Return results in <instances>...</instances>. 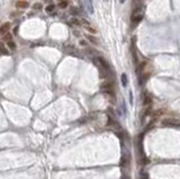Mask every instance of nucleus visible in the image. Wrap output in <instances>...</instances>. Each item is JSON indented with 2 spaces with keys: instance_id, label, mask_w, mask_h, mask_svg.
Returning a JSON list of instances; mask_svg holds the SVG:
<instances>
[{
  "instance_id": "nucleus-1",
  "label": "nucleus",
  "mask_w": 180,
  "mask_h": 179,
  "mask_svg": "<svg viewBox=\"0 0 180 179\" xmlns=\"http://www.w3.org/2000/svg\"><path fill=\"white\" fill-rule=\"evenodd\" d=\"M143 16H144V7H139V8H136V9L133 11L131 19H132L133 23L137 24L142 20Z\"/></svg>"
},
{
  "instance_id": "nucleus-2",
  "label": "nucleus",
  "mask_w": 180,
  "mask_h": 179,
  "mask_svg": "<svg viewBox=\"0 0 180 179\" xmlns=\"http://www.w3.org/2000/svg\"><path fill=\"white\" fill-rule=\"evenodd\" d=\"M163 126H170V127H179L180 126V119L179 118H166L162 121Z\"/></svg>"
},
{
  "instance_id": "nucleus-3",
  "label": "nucleus",
  "mask_w": 180,
  "mask_h": 179,
  "mask_svg": "<svg viewBox=\"0 0 180 179\" xmlns=\"http://www.w3.org/2000/svg\"><path fill=\"white\" fill-rule=\"evenodd\" d=\"M84 7L89 14H93V0H83Z\"/></svg>"
},
{
  "instance_id": "nucleus-4",
  "label": "nucleus",
  "mask_w": 180,
  "mask_h": 179,
  "mask_svg": "<svg viewBox=\"0 0 180 179\" xmlns=\"http://www.w3.org/2000/svg\"><path fill=\"white\" fill-rule=\"evenodd\" d=\"M9 28H10V23H9V22L2 24V25L0 26V36H2V35H5L6 33H8Z\"/></svg>"
},
{
  "instance_id": "nucleus-5",
  "label": "nucleus",
  "mask_w": 180,
  "mask_h": 179,
  "mask_svg": "<svg viewBox=\"0 0 180 179\" xmlns=\"http://www.w3.org/2000/svg\"><path fill=\"white\" fill-rule=\"evenodd\" d=\"M16 7L19 8V9H25V8H28L29 7V4L26 0H19L16 2Z\"/></svg>"
},
{
  "instance_id": "nucleus-6",
  "label": "nucleus",
  "mask_w": 180,
  "mask_h": 179,
  "mask_svg": "<svg viewBox=\"0 0 180 179\" xmlns=\"http://www.w3.org/2000/svg\"><path fill=\"white\" fill-rule=\"evenodd\" d=\"M0 55H8V50L2 42H0Z\"/></svg>"
},
{
  "instance_id": "nucleus-7",
  "label": "nucleus",
  "mask_w": 180,
  "mask_h": 179,
  "mask_svg": "<svg viewBox=\"0 0 180 179\" xmlns=\"http://www.w3.org/2000/svg\"><path fill=\"white\" fill-rule=\"evenodd\" d=\"M7 46H8V47H9V50H11V51L16 50V43H15L13 40H11V41L7 42Z\"/></svg>"
},
{
  "instance_id": "nucleus-8",
  "label": "nucleus",
  "mask_w": 180,
  "mask_h": 179,
  "mask_svg": "<svg viewBox=\"0 0 180 179\" xmlns=\"http://www.w3.org/2000/svg\"><path fill=\"white\" fill-rule=\"evenodd\" d=\"M120 79H122V85L124 86V87H126L127 86V82H128V80H127V76L125 73L122 74V77H120Z\"/></svg>"
},
{
  "instance_id": "nucleus-9",
  "label": "nucleus",
  "mask_w": 180,
  "mask_h": 179,
  "mask_svg": "<svg viewBox=\"0 0 180 179\" xmlns=\"http://www.w3.org/2000/svg\"><path fill=\"white\" fill-rule=\"evenodd\" d=\"M54 10H55V6L54 5H49L46 8H45V11H46L47 14H52Z\"/></svg>"
},
{
  "instance_id": "nucleus-10",
  "label": "nucleus",
  "mask_w": 180,
  "mask_h": 179,
  "mask_svg": "<svg viewBox=\"0 0 180 179\" xmlns=\"http://www.w3.org/2000/svg\"><path fill=\"white\" fill-rule=\"evenodd\" d=\"M87 38H88V40H89L90 42H91V43H93V44H98V41H97V40H96V38H95L93 36H91V35H88Z\"/></svg>"
},
{
  "instance_id": "nucleus-11",
  "label": "nucleus",
  "mask_w": 180,
  "mask_h": 179,
  "mask_svg": "<svg viewBox=\"0 0 180 179\" xmlns=\"http://www.w3.org/2000/svg\"><path fill=\"white\" fill-rule=\"evenodd\" d=\"M33 9L34 10H41L42 9V4H40V2L34 4V5H33Z\"/></svg>"
},
{
  "instance_id": "nucleus-12",
  "label": "nucleus",
  "mask_w": 180,
  "mask_h": 179,
  "mask_svg": "<svg viewBox=\"0 0 180 179\" xmlns=\"http://www.w3.org/2000/svg\"><path fill=\"white\" fill-rule=\"evenodd\" d=\"M71 23L73 25H81V20H79L77 18H71Z\"/></svg>"
},
{
  "instance_id": "nucleus-13",
  "label": "nucleus",
  "mask_w": 180,
  "mask_h": 179,
  "mask_svg": "<svg viewBox=\"0 0 180 179\" xmlns=\"http://www.w3.org/2000/svg\"><path fill=\"white\" fill-rule=\"evenodd\" d=\"M66 6H68V2H66L65 0H62L60 4H59V7H60V8H65Z\"/></svg>"
},
{
  "instance_id": "nucleus-14",
  "label": "nucleus",
  "mask_w": 180,
  "mask_h": 179,
  "mask_svg": "<svg viewBox=\"0 0 180 179\" xmlns=\"http://www.w3.org/2000/svg\"><path fill=\"white\" fill-rule=\"evenodd\" d=\"M4 40L8 42V41H11V40H13V37H11V35H10V34H7V33H6L5 37H4Z\"/></svg>"
},
{
  "instance_id": "nucleus-15",
  "label": "nucleus",
  "mask_w": 180,
  "mask_h": 179,
  "mask_svg": "<svg viewBox=\"0 0 180 179\" xmlns=\"http://www.w3.org/2000/svg\"><path fill=\"white\" fill-rule=\"evenodd\" d=\"M150 103H151V99H150V98H145V99H144V105H149V104H150Z\"/></svg>"
},
{
  "instance_id": "nucleus-16",
  "label": "nucleus",
  "mask_w": 180,
  "mask_h": 179,
  "mask_svg": "<svg viewBox=\"0 0 180 179\" xmlns=\"http://www.w3.org/2000/svg\"><path fill=\"white\" fill-rule=\"evenodd\" d=\"M20 14H22L20 11H19V13H18V11H17V13H13V14L10 15V17H11V18H14L15 16H19V15H20Z\"/></svg>"
},
{
  "instance_id": "nucleus-17",
  "label": "nucleus",
  "mask_w": 180,
  "mask_h": 179,
  "mask_svg": "<svg viewBox=\"0 0 180 179\" xmlns=\"http://www.w3.org/2000/svg\"><path fill=\"white\" fill-rule=\"evenodd\" d=\"M71 14H74V15L78 14V9H77V8H74V7L73 8H71Z\"/></svg>"
},
{
  "instance_id": "nucleus-18",
  "label": "nucleus",
  "mask_w": 180,
  "mask_h": 179,
  "mask_svg": "<svg viewBox=\"0 0 180 179\" xmlns=\"http://www.w3.org/2000/svg\"><path fill=\"white\" fill-rule=\"evenodd\" d=\"M87 28H88V31H89V32H93V33H96V29H95V28H93V27H90V26H87Z\"/></svg>"
},
{
  "instance_id": "nucleus-19",
  "label": "nucleus",
  "mask_w": 180,
  "mask_h": 179,
  "mask_svg": "<svg viewBox=\"0 0 180 179\" xmlns=\"http://www.w3.org/2000/svg\"><path fill=\"white\" fill-rule=\"evenodd\" d=\"M80 44H81V45H86V42H83V41H80Z\"/></svg>"
},
{
  "instance_id": "nucleus-20",
  "label": "nucleus",
  "mask_w": 180,
  "mask_h": 179,
  "mask_svg": "<svg viewBox=\"0 0 180 179\" xmlns=\"http://www.w3.org/2000/svg\"><path fill=\"white\" fill-rule=\"evenodd\" d=\"M120 4H124V2H125V0H120Z\"/></svg>"
},
{
  "instance_id": "nucleus-21",
  "label": "nucleus",
  "mask_w": 180,
  "mask_h": 179,
  "mask_svg": "<svg viewBox=\"0 0 180 179\" xmlns=\"http://www.w3.org/2000/svg\"><path fill=\"white\" fill-rule=\"evenodd\" d=\"M44 1H46V2H50V1H51V0H44Z\"/></svg>"
},
{
  "instance_id": "nucleus-22",
  "label": "nucleus",
  "mask_w": 180,
  "mask_h": 179,
  "mask_svg": "<svg viewBox=\"0 0 180 179\" xmlns=\"http://www.w3.org/2000/svg\"><path fill=\"white\" fill-rule=\"evenodd\" d=\"M104 1H105V2H108V0H104Z\"/></svg>"
},
{
  "instance_id": "nucleus-23",
  "label": "nucleus",
  "mask_w": 180,
  "mask_h": 179,
  "mask_svg": "<svg viewBox=\"0 0 180 179\" xmlns=\"http://www.w3.org/2000/svg\"><path fill=\"white\" fill-rule=\"evenodd\" d=\"M59 1H62V0H59Z\"/></svg>"
}]
</instances>
